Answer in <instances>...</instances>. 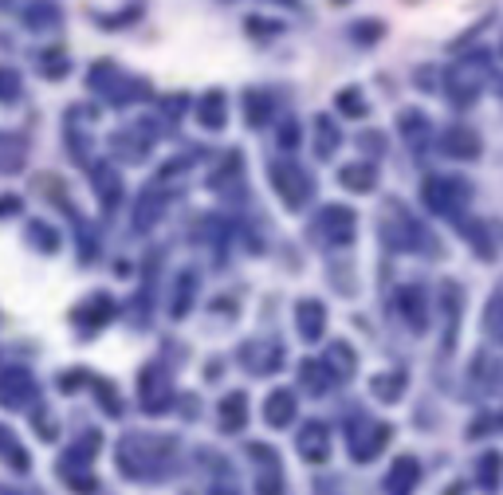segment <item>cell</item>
I'll use <instances>...</instances> for the list:
<instances>
[{
  "label": "cell",
  "instance_id": "cell-20",
  "mask_svg": "<svg viewBox=\"0 0 503 495\" xmlns=\"http://www.w3.org/2000/svg\"><path fill=\"white\" fill-rule=\"evenodd\" d=\"M339 142H342V130L334 126V118H331V114H319V118H314V154H319L323 162H327V157H334Z\"/></svg>",
  "mask_w": 503,
  "mask_h": 495
},
{
  "label": "cell",
  "instance_id": "cell-8",
  "mask_svg": "<svg viewBox=\"0 0 503 495\" xmlns=\"http://www.w3.org/2000/svg\"><path fill=\"white\" fill-rule=\"evenodd\" d=\"M398 315L401 323L409 326L413 334H425L429 331V295L421 283H406L398 291Z\"/></svg>",
  "mask_w": 503,
  "mask_h": 495
},
{
  "label": "cell",
  "instance_id": "cell-39",
  "mask_svg": "<svg viewBox=\"0 0 503 495\" xmlns=\"http://www.w3.org/2000/svg\"><path fill=\"white\" fill-rule=\"evenodd\" d=\"M283 4H295V0H283Z\"/></svg>",
  "mask_w": 503,
  "mask_h": 495
},
{
  "label": "cell",
  "instance_id": "cell-11",
  "mask_svg": "<svg viewBox=\"0 0 503 495\" xmlns=\"http://www.w3.org/2000/svg\"><path fill=\"white\" fill-rule=\"evenodd\" d=\"M252 460L264 464V472L256 476V495H283V472H280V460H275V452L268 449V444H248Z\"/></svg>",
  "mask_w": 503,
  "mask_h": 495
},
{
  "label": "cell",
  "instance_id": "cell-16",
  "mask_svg": "<svg viewBox=\"0 0 503 495\" xmlns=\"http://www.w3.org/2000/svg\"><path fill=\"white\" fill-rule=\"evenodd\" d=\"M323 365L331 370L334 382H342V378H350V373L358 370V354H354L347 342H331L327 350H323Z\"/></svg>",
  "mask_w": 503,
  "mask_h": 495
},
{
  "label": "cell",
  "instance_id": "cell-13",
  "mask_svg": "<svg viewBox=\"0 0 503 495\" xmlns=\"http://www.w3.org/2000/svg\"><path fill=\"white\" fill-rule=\"evenodd\" d=\"M295 326H299L303 342H319L323 331H327V306L319 299H299V306H295Z\"/></svg>",
  "mask_w": 503,
  "mask_h": 495
},
{
  "label": "cell",
  "instance_id": "cell-19",
  "mask_svg": "<svg viewBox=\"0 0 503 495\" xmlns=\"http://www.w3.org/2000/svg\"><path fill=\"white\" fill-rule=\"evenodd\" d=\"M224 118H229V103H224L221 91H209L201 103H197V122H201L205 130H221Z\"/></svg>",
  "mask_w": 503,
  "mask_h": 495
},
{
  "label": "cell",
  "instance_id": "cell-25",
  "mask_svg": "<svg viewBox=\"0 0 503 495\" xmlns=\"http://www.w3.org/2000/svg\"><path fill=\"white\" fill-rule=\"evenodd\" d=\"M170 382H165L162 378V373H157V378H154V373H150V378H146V385H142V401H146V409H157V413H162L165 409V405H170Z\"/></svg>",
  "mask_w": 503,
  "mask_h": 495
},
{
  "label": "cell",
  "instance_id": "cell-21",
  "mask_svg": "<svg viewBox=\"0 0 503 495\" xmlns=\"http://www.w3.org/2000/svg\"><path fill=\"white\" fill-rule=\"evenodd\" d=\"M248 424V398L244 393H229L221 401V429L224 432H240Z\"/></svg>",
  "mask_w": 503,
  "mask_h": 495
},
{
  "label": "cell",
  "instance_id": "cell-37",
  "mask_svg": "<svg viewBox=\"0 0 503 495\" xmlns=\"http://www.w3.org/2000/svg\"><path fill=\"white\" fill-rule=\"evenodd\" d=\"M362 150H370V154L378 150L381 154V150H386V142H381V138H373V134H366V138H362Z\"/></svg>",
  "mask_w": 503,
  "mask_h": 495
},
{
  "label": "cell",
  "instance_id": "cell-27",
  "mask_svg": "<svg viewBox=\"0 0 503 495\" xmlns=\"http://www.w3.org/2000/svg\"><path fill=\"white\" fill-rule=\"evenodd\" d=\"M334 103H339V111L347 114V118H366V98H362V91L358 87H342L339 95H334Z\"/></svg>",
  "mask_w": 503,
  "mask_h": 495
},
{
  "label": "cell",
  "instance_id": "cell-40",
  "mask_svg": "<svg viewBox=\"0 0 503 495\" xmlns=\"http://www.w3.org/2000/svg\"><path fill=\"white\" fill-rule=\"evenodd\" d=\"M339 4H342V0H339Z\"/></svg>",
  "mask_w": 503,
  "mask_h": 495
},
{
  "label": "cell",
  "instance_id": "cell-2",
  "mask_svg": "<svg viewBox=\"0 0 503 495\" xmlns=\"http://www.w3.org/2000/svg\"><path fill=\"white\" fill-rule=\"evenodd\" d=\"M421 201L432 216H445V221H460L472 201V185L465 177H449V173H429L421 181Z\"/></svg>",
  "mask_w": 503,
  "mask_h": 495
},
{
  "label": "cell",
  "instance_id": "cell-31",
  "mask_svg": "<svg viewBox=\"0 0 503 495\" xmlns=\"http://www.w3.org/2000/svg\"><path fill=\"white\" fill-rule=\"evenodd\" d=\"M398 126H401V134L409 138V142H421V138H425V114L421 111H401L398 114Z\"/></svg>",
  "mask_w": 503,
  "mask_h": 495
},
{
  "label": "cell",
  "instance_id": "cell-24",
  "mask_svg": "<svg viewBox=\"0 0 503 495\" xmlns=\"http://www.w3.org/2000/svg\"><path fill=\"white\" fill-rule=\"evenodd\" d=\"M373 398L378 401H401V393H406V373L393 370V373H378V378L370 382Z\"/></svg>",
  "mask_w": 503,
  "mask_h": 495
},
{
  "label": "cell",
  "instance_id": "cell-10",
  "mask_svg": "<svg viewBox=\"0 0 503 495\" xmlns=\"http://www.w3.org/2000/svg\"><path fill=\"white\" fill-rule=\"evenodd\" d=\"M417 483H421V464L413 457H398L390 464L386 480H381V491L386 495H413L417 491Z\"/></svg>",
  "mask_w": 503,
  "mask_h": 495
},
{
  "label": "cell",
  "instance_id": "cell-28",
  "mask_svg": "<svg viewBox=\"0 0 503 495\" xmlns=\"http://www.w3.org/2000/svg\"><path fill=\"white\" fill-rule=\"evenodd\" d=\"M244 118H248L252 126H264L272 118V98L260 91H248V98H244Z\"/></svg>",
  "mask_w": 503,
  "mask_h": 495
},
{
  "label": "cell",
  "instance_id": "cell-17",
  "mask_svg": "<svg viewBox=\"0 0 503 495\" xmlns=\"http://www.w3.org/2000/svg\"><path fill=\"white\" fill-rule=\"evenodd\" d=\"M264 421H268L272 429H283V424H291V421H295V393H291V390L268 393V401H264Z\"/></svg>",
  "mask_w": 503,
  "mask_h": 495
},
{
  "label": "cell",
  "instance_id": "cell-38",
  "mask_svg": "<svg viewBox=\"0 0 503 495\" xmlns=\"http://www.w3.org/2000/svg\"><path fill=\"white\" fill-rule=\"evenodd\" d=\"M496 424H499V429H503V417H499V421H496Z\"/></svg>",
  "mask_w": 503,
  "mask_h": 495
},
{
  "label": "cell",
  "instance_id": "cell-7",
  "mask_svg": "<svg viewBox=\"0 0 503 495\" xmlns=\"http://www.w3.org/2000/svg\"><path fill=\"white\" fill-rule=\"evenodd\" d=\"M354 224H358V216L347 205H327V209H319V216H314V236L331 248H342L354 240Z\"/></svg>",
  "mask_w": 503,
  "mask_h": 495
},
{
  "label": "cell",
  "instance_id": "cell-5",
  "mask_svg": "<svg viewBox=\"0 0 503 495\" xmlns=\"http://www.w3.org/2000/svg\"><path fill=\"white\" fill-rule=\"evenodd\" d=\"M272 185H275V197L283 201V209H303V205L311 201V177L303 173V165L295 162H272Z\"/></svg>",
  "mask_w": 503,
  "mask_h": 495
},
{
  "label": "cell",
  "instance_id": "cell-29",
  "mask_svg": "<svg viewBox=\"0 0 503 495\" xmlns=\"http://www.w3.org/2000/svg\"><path fill=\"white\" fill-rule=\"evenodd\" d=\"M465 240L476 244L480 260H491V256H496V244L488 240V232H484V224H480V221H465Z\"/></svg>",
  "mask_w": 503,
  "mask_h": 495
},
{
  "label": "cell",
  "instance_id": "cell-12",
  "mask_svg": "<svg viewBox=\"0 0 503 495\" xmlns=\"http://www.w3.org/2000/svg\"><path fill=\"white\" fill-rule=\"evenodd\" d=\"M440 306H445V354H452L457 346V331H460V311H465V295H460V283H440Z\"/></svg>",
  "mask_w": 503,
  "mask_h": 495
},
{
  "label": "cell",
  "instance_id": "cell-33",
  "mask_svg": "<svg viewBox=\"0 0 503 495\" xmlns=\"http://www.w3.org/2000/svg\"><path fill=\"white\" fill-rule=\"evenodd\" d=\"M193 287H197V280L189 272L181 275V283H177V303H173V315H185L193 306Z\"/></svg>",
  "mask_w": 503,
  "mask_h": 495
},
{
  "label": "cell",
  "instance_id": "cell-22",
  "mask_svg": "<svg viewBox=\"0 0 503 495\" xmlns=\"http://www.w3.org/2000/svg\"><path fill=\"white\" fill-rule=\"evenodd\" d=\"M162 209H165V193H162V185H150V189H146V197L138 201L134 224L146 232V229H150V224L157 221V216H162Z\"/></svg>",
  "mask_w": 503,
  "mask_h": 495
},
{
  "label": "cell",
  "instance_id": "cell-32",
  "mask_svg": "<svg viewBox=\"0 0 503 495\" xmlns=\"http://www.w3.org/2000/svg\"><path fill=\"white\" fill-rule=\"evenodd\" d=\"M240 181V154H229V162H224V170L213 173V189H229V185Z\"/></svg>",
  "mask_w": 503,
  "mask_h": 495
},
{
  "label": "cell",
  "instance_id": "cell-30",
  "mask_svg": "<svg viewBox=\"0 0 503 495\" xmlns=\"http://www.w3.org/2000/svg\"><path fill=\"white\" fill-rule=\"evenodd\" d=\"M350 36L358 39V44H378V39L386 36V24H381V20H354Z\"/></svg>",
  "mask_w": 503,
  "mask_h": 495
},
{
  "label": "cell",
  "instance_id": "cell-34",
  "mask_svg": "<svg viewBox=\"0 0 503 495\" xmlns=\"http://www.w3.org/2000/svg\"><path fill=\"white\" fill-rule=\"evenodd\" d=\"M488 334L496 342H503V295H496L491 306H488Z\"/></svg>",
  "mask_w": 503,
  "mask_h": 495
},
{
  "label": "cell",
  "instance_id": "cell-1",
  "mask_svg": "<svg viewBox=\"0 0 503 495\" xmlns=\"http://www.w3.org/2000/svg\"><path fill=\"white\" fill-rule=\"evenodd\" d=\"M378 232L381 240H386L393 252H429L432 248V236L425 232V224L413 216L406 205L398 201H386V209H381V221H378Z\"/></svg>",
  "mask_w": 503,
  "mask_h": 495
},
{
  "label": "cell",
  "instance_id": "cell-36",
  "mask_svg": "<svg viewBox=\"0 0 503 495\" xmlns=\"http://www.w3.org/2000/svg\"><path fill=\"white\" fill-rule=\"evenodd\" d=\"M280 146H283V150H295V146H299V126H295V122H283V126H280Z\"/></svg>",
  "mask_w": 503,
  "mask_h": 495
},
{
  "label": "cell",
  "instance_id": "cell-35",
  "mask_svg": "<svg viewBox=\"0 0 503 495\" xmlns=\"http://www.w3.org/2000/svg\"><path fill=\"white\" fill-rule=\"evenodd\" d=\"M244 28H248V32H264V39H268V36H280V32H283V28L275 24V20H260V16H248V24H244Z\"/></svg>",
  "mask_w": 503,
  "mask_h": 495
},
{
  "label": "cell",
  "instance_id": "cell-23",
  "mask_svg": "<svg viewBox=\"0 0 503 495\" xmlns=\"http://www.w3.org/2000/svg\"><path fill=\"white\" fill-rule=\"evenodd\" d=\"M299 382H303V390H307V393H314V398H323V393H327L331 390V370H327V365H323V362H303L299 365Z\"/></svg>",
  "mask_w": 503,
  "mask_h": 495
},
{
  "label": "cell",
  "instance_id": "cell-3",
  "mask_svg": "<svg viewBox=\"0 0 503 495\" xmlns=\"http://www.w3.org/2000/svg\"><path fill=\"white\" fill-rule=\"evenodd\" d=\"M347 444H350V457L358 464H370L381 449L390 444V424L386 421H373V417H350L347 424Z\"/></svg>",
  "mask_w": 503,
  "mask_h": 495
},
{
  "label": "cell",
  "instance_id": "cell-4",
  "mask_svg": "<svg viewBox=\"0 0 503 495\" xmlns=\"http://www.w3.org/2000/svg\"><path fill=\"white\" fill-rule=\"evenodd\" d=\"M173 457V440H122V468H130L138 480H150L165 460Z\"/></svg>",
  "mask_w": 503,
  "mask_h": 495
},
{
  "label": "cell",
  "instance_id": "cell-9",
  "mask_svg": "<svg viewBox=\"0 0 503 495\" xmlns=\"http://www.w3.org/2000/svg\"><path fill=\"white\" fill-rule=\"evenodd\" d=\"M437 146L452 162H476V157L484 154V142H480V134L472 130V126H449V130L437 138Z\"/></svg>",
  "mask_w": 503,
  "mask_h": 495
},
{
  "label": "cell",
  "instance_id": "cell-6",
  "mask_svg": "<svg viewBox=\"0 0 503 495\" xmlns=\"http://www.w3.org/2000/svg\"><path fill=\"white\" fill-rule=\"evenodd\" d=\"M484 79H488L484 59H476V63L468 59V63H457V67H449V71H445V91H449V98L457 106H468V103H476Z\"/></svg>",
  "mask_w": 503,
  "mask_h": 495
},
{
  "label": "cell",
  "instance_id": "cell-18",
  "mask_svg": "<svg viewBox=\"0 0 503 495\" xmlns=\"http://www.w3.org/2000/svg\"><path fill=\"white\" fill-rule=\"evenodd\" d=\"M280 358H283V354L275 350L272 342H248V346H244V354H240V362L248 365L252 373H272L275 365H280Z\"/></svg>",
  "mask_w": 503,
  "mask_h": 495
},
{
  "label": "cell",
  "instance_id": "cell-14",
  "mask_svg": "<svg viewBox=\"0 0 503 495\" xmlns=\"http://www.w3.org/2000/svg\"><path fill=\"white\" fill-rule=\"evenodd\" d=\"M299 457L307 460V464H323L331 457V432H327V424H319V421H311V424H303L299 429Z\"/></svg>",
  "mask_w": 503,
  "mask_h": 495
},
{
  "label": "cell",
  "instance_id": "cell-26",
  "mask_svg": "<svg viewBox=\"0 0 503 495\" xmlns=\"http://www.w3.org/2000/svg\"><path fill=\"white\" fill-rule=\"evenodd\" d=\"M476 476H480V488H499V480H503V457L499 452H484L476 464Z\"/></svg>",
  "mask_w": 503,
  "mask_h": 495
},
{
  "label": "cell",
  "instance_id": "cell-15",
  "mask_svg": "<svg viewBox=\"0 0 503 495\" xmlns=\"http://www.w3.org/2000/svg\"><path fill=\"white\" fill-rule=\"evenodd\" d=\"M339 185L350 193H373V185H378V165L373 162H350L347 170H339Z\"/></svg>",
  "mask_w": 503,
  "mask_h": 495
}]
</instances>
